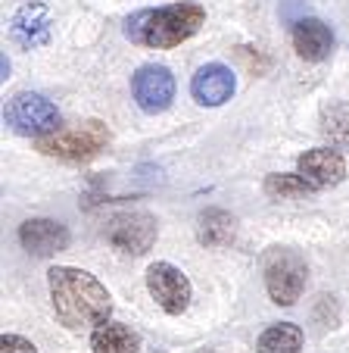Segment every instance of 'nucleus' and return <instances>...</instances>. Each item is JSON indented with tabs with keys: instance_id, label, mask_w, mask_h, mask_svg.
Returning a JSON list of instances; mask_svg holds the SVG:
<instances>
[{
	"instance_id": "nucleus-1",
	"label": "nucleus",
	"mask_w": 349,
	"mask_h": 353,
	"mask_svg": "<svg viewBox=\"0 0 349 353\" xmlns=\"http://www.w3.org/2000/svg\"><path fill=\"white\" fill-rule=\"evenodd\" d=\"M47 281H50L53 313L66 328L78 332V328L106 325L112 313V297L91 272L72 266H53L47 272Z\"/></svg>"
},
{
	"instance_id": "nucleus-2",
	"label": "nucleus",
	"mask_w": 349,
	"mask_h": 353,
	"mask_svg": "<svg viewBox=\"0 0 349 353\" xmlns=\"http://www.w3.org/2000/svg\"><path fill=\"white\" fill-rule=\"evenodd\" d=\"M206 22V10L193 0H181V3H169L159 10H140L125 22V38L140 47H156V50H169V47L184 44L187 38L200 32Z\"/></svg>"
},
{
	"instance_id": "nucleus-3",
	"label": "nucleus",
	"mask_w": 349,
	"mask_h": 353,
	"mask_svg": "<svg viewBox=\"0 0 349 353\" xmlns=\"http://www.w3.org/2000/svg\"><path fill=\"white\" fill-rule=\"evenodd\" d=\"M262 275H265L268 297L275 300L277 307H293L306 288L309 266H306V260L297 250H290V247H271L262 256Z\"/></svg>"
},
{
	"instance_id": "nucleus-4",
	"label": "nucleus",
	"mask_w": 349,
	"mask_h": 353,
	"mask_svg": "<svg viewBox=\"0 0 349 353\" xmlns=\"http://www.w3.org/2000/svg\"><path fill=\"white\" fill-rule=\"evenodd\" d=\"M109 144V128L97 119L78 122L75 128H56L53 134L38 138V150L47 157H56V160L66 163H85L91 157H97L100 150H106Z\"/></svg>"
},
{
	"instance_id": "nucleus-5",
	"label": "nucleus",
	"mask_w": 349,
	"mask_h": 353,
	"mask_svg": "<svg viewBox=\"0 0 349 353\" xmlns=\"http://www.w3.org/2000/svg\"><path fill=\"white\" fill-rule=\"evenodd\" d=\"M3 122L13 128L16 134H25V138H44L60 128V110L53 107L47 97L32 91H22L16 97L7 100L3 107Z\"/></svg>"
},
{
	"instance_id": "nucleus-6",
	"label": "nucleus",
	"mask_w": 349,
	"mask_h": 353,
	"mask_svg": "<svg viewBox=\"0 0 349 353\" xmlns=\"http://www.w3.org/2000/svg\"><path fill=\"white\" fill-rule=\"evenodd\" d=\"M156 232H159V225L150 213H144V210H128V213H119L109 219V225H106V241H109L116 250H122V254L140 256L156 244Z\"/></svg>"
},
{
	"instance_id": "nucleus-7",
	"label": "nucleus",
	"mask_w": 349,
	"mask_h": 353,
	"mask_svg": "<svg viewBox=\"0 0 349 353\" xmlns=\"http://www.w3.org/2000/svg\"><path fill=\"white\" fill-rule=\"evenodd\" d=\"M147 291L169 316H181L191 303V281L171 263H153L147 269Z\"/></svg>"
},
{
	"instance_id": "nucleus-8",
	"label": "nucleus",
	"mask_w": 349,
	"mask_h": 353,
	"mask_svg": "<svg viewBox=\"0 0 349 353\" xmlns=\"http://www.w3.org/2000/svg\"><path fill=\"white\" fill-rule=\"evenodd\" d=\"M131 94L144 113H165L175 100V75L165 66H140L131 79Z\"/></svg>"
},
{
	"instance_id": "nucleus-9",
	"label": "nucleus",
	"mask_w": 349,
	"mask_h": 353,
	"mask_svg": "<svg viewBox=\"0 0 349 353\" xmlns=\"http://www.w3.org/2000/svg\"><path fill=\"white\" fill-rule=\"evenodd\" d=\"M50 32H53L50 10H47V3H41V0L19 7L16 16L10 19V38L19 47H25V50L44 47L47 41H50Z\"/></svg>"
},
{
	"instance_id": "nucleus-10",
	"label": "nucleus",
	"mask_w": 349,
	"mask_h": 353,
	"mask_svg": "<svg viewBox=\"0 0 349 353\" xmlns=\"http://www.w3.org/2000/svg\"><path fill=\"white\" fill-rule=\"evenodd\" d=\"M297 172L318 191V188L340 185L346 179V160L334 147H315V150H306L297 160Z\"/></svg>"
},
{
	"instance_id": "nucleus-11",
	"label": "nucleus",
	"mask_w": 349,
	"mask_h": 353,
	"mask_svg": "<svg viewBox=\"0 0 349 353\" xmlns=\"http://www.w3.org/2000/svg\"><path fill=\"white\" fill-rule=\"evenodd\" d=\"M19 244L34 256H53L69 247V228L56 219H28L19 225Z\"/></svg>"
},
{
	"instance_id": "nucleus-12",
	"label": "nucleus",
	"mask_w": 349,
	"mask_h": 353,
	"mask_svg": "<svg viewBox=\"0 0 349 353\" xmlns=\"http://www.w3.org/2000/svg\"><path fill=\"white\" fill-rule=\"evenodd\" d=\"M237 81H234V72H231L224 63H206L191 81V94L197 103L203 107H222L224 100H231Z\"/></svg>"
},
{
	"instance_id": "nucleus-13",
	"label": "nucleus",
	"mask_w": 349,
	"mask_h": 353,
	"mask_svg": "<svg viewBox=\"0 0 349 353\" xmlns=\"http://www.w3.org/2000/svg\"><path fill=\"white\" fill-rule=\"evenodd\" d=\"M293 47L303 60L321 63L334 50V32L315 16H303V19L293 22Z\"/></svg>"
},
{
	"instance_id": "nucleus-14",
	"label": "nucleus",
	"mask_w": 349,
	"mask_h": 353,
	"mask_svg": "<svg viewBox=\"0 0 349 353\" xmlns=\"http://www.w3.org/2000/svg\"><path fill=\"white\" fill-rule=\"evenodd\" d=\"M237 234V219L228 213V210L209 207L200 213L197 219V241L206 247H228Z\"/></svg>"
},
{
	"instance_id": "nucleus-15",
	"label": "nucleus",
	"mask_w": 349,
	"mask_h": 353,
	"mask_svg": "<svg viewBox=\"0 0 349 353\" xmlns=\"http://www.w3.org/2000/svg\"><path fill=\"white\" fill-rule=\"evenodd\" d=\"M94 353H138L140 338L128 325H100L91 334Z\"/></svg>"
},
{
	"instance_id": "nucleus-16",
	"label": "nucleus",
	"mask_w": 349,
	"mask_h": 353,
	"mask_svg": "<svg viewBox=\"0 0 349 353\" xmlns=\"http://www.w3.org/2000/svg\"><path fill=\"white\" fill-rule=\"evenodd\" d=\"M259 353H299L303 350V332L293 322H277L259 334Z\"/></svg>"
},
{
	"instance_id": "nucleus-17",
	"label": "nucleus",
	"mask_w": 349,
	"mask_h": 353,
	"mask_svg": "<svg viewBox=\"0 0 349 353\" xmlns=\"http://www.w3.org/2000/svg\"><path fill=\"white\" fill-rule=\"evenodd\" d=\"M318 128L334 147H349V103H328Z\"/></svg>"
},
{
	"instance_id": "nucleus-18",
	"label": "nucleus",
	"mask_w": 349,
	"mask_h": 353,
	"mask_svg": "<svg viewBox=\"0 0 349 353\" xmlns=\"http://www.w3.org/2000/svg\"><path fill=\"white\" fill-rule=\"evenodd\" d=\"M315 191V188L309 185V181L303 179V175H287V172H281V175H268L265 179V194L268 197H281V200H299V197H309V194Z\"/></svg>"
},
{
	"instance_id": "nucleus-19",
	"label": "nucleus",
	"mask_w": 349,
	"mask_h": 353,
	"mask_svg": "<svg viewBox=\"0 0 349 353\" xmlns=\"http://www.w3.org/2000/svg\"><path fill=\"white\" fill-rule=\"evenodd\" d=\"M0 353H38V347L32 341L19 338V334H3L0 338Z\"/></svg>"
},
{
	"instance_id": "nucleus-20",
	"label": "nucleus",
	"mask_w": 349,
	"mask_h": 353,
	"mask_svg": "<svg viewBox=\"0 0 349 353\" xmlns=\"http://www.w3.org/2000/svg\"><path fill=\"white\" fill-rule=\"evenodd\" d=\"M206 353H215V350H206Z\"/></svg>"
}]
</instances>
